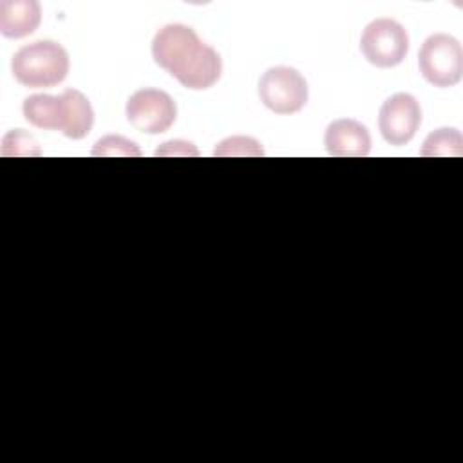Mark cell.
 Segmentation results:
<instances>
[{"label":"cell","mask_w":463,"mask_h":463,"mask_svg":"<svg viewBox=\"0 0 463 463\" xmlns=\"http://www.w3.org/2000/svg\"><path fill=\"white\" fill-rule=\"evenodd\" d=\"M262 154L264 150L260 143L250 136L226 137L213 150V156L217 157H259Z\"/></svg>","instance_id":"4fadbf2b"},{"label":"cell","mask_w":463,"mask_h":463,"mask_svg":"<svg viewBox=\"0 0 463 463\" xmlns=\"http://www.w3.org/2000/svg\"><path fill=\"white\" fill-rule=\"evenodd\" d=\"M42 150L36 139L24 128L9 130L2 139V156H40Z\"/></svg>","instance_id":"9a60e30c"},{"label":"cell","mask_w":463,"mask_h":463,"mask_svg":"<svg viewBox=\"0 0 463 463\" xmlns=\"http://www.w3.org/2000/svg\"><path fill=\"white\" fill-rule=\"evenodd\" d=\"M24 118L36 128L58 130L60 127V96L33 94L24 99Z\"/></svg>","instance_id":"8fae6325"},{"label":"cell","mask_w":463,"mask_h":463,"mask_svg":"<svg viewBox=\"0 0 463 463\" xmlns=\"http://www.w3.org/2000/svg\"><path fill=\"white\" fill-rule=\"evenodd\" d=\"M69 65V54L58 42L38 40L13 54L11 72L20 85L40 89L61 83Z\"/></svg>","instance_id":"7a4b0ae2"},{"label":"cell","mask_w":463,"mask_h":463,"mask_svg":"<svg viewBox=\"0 0 463 463\" xmlns=\"http://www.w3.org/2000/svg\"><path fill=\"white\" fill-rule=\"evenodd\" d=\"M324 145L335 157H365L371 152V134L360 121L342 118L327 125Z\"/></svg>","instance_id":"ba28073f"},{"label":"cell","mask_w":463,"mask_h":463,"mask_svg":"<svg viewBox=\"0 0 463 463\" xmlns=\"http://www.w3.org/2000/svg\"><path fill=\"white\" fill-rule=\"evenodd\" d=\"M259 98L275 114H295L307 101V83L297 69L277 65L259 80Z\"/></svg>","instance_id":"5b68a950"},{"label":"cell","mask_w":463,"mask_h":463,"mask_svg":"<svg viewBox=\"0 0 463 463\" xmlns=\"http://www.w3.org/2000/svg\"><path fill=\"white\" fill-rule=\"evenodd\" d=\"M90 154L98 157H139L141 150L134 141L123 136L110 134L98 139Z\"/></svg>","instance_id":"5bb4252c"},{"label":"cell","mask_w":463,"mask_h":463,"mask_svg":"<svg viewBox=\"0 0 463 463\" xmlns=\"http://www.w3.org/2000/svg\"><path fill=\"white\" fill-rule=\"evenodd\" d=\"M418 67L421 76L434 87L445 89L459 83L463 76L461 43L447 33L430 34L418 52Z\"/></svg>","instance_id":"3957f363"},{"label":"cell","mask_w":463,"mask_h":463,"mask_svg":"<svg viewBox=\"0 0 463 463\" xmlns=\"http://www.w3.org/2000/svg\"><path fill=\"white\" fill-rule=\"evenodd\" d=\"M156 156H163V157H172V156H179V157H197L199 150L194 146V143L184 141V139H172L163 143L156 152Z\"/></svg>","instance_id":"2e32d148"},{"label":"cell","mask_w":463,"mask_h":463,"mask_svg":"<svg viewBox=\"0 0 463 463\" xmlns=\"http://www.w3.org/2000/svg\"><path fill=\"white\" fill-rule=\"evenodd\" d=\"M421 123V109L418 99L409 92H396L383 101L378 114V128L382 137L394 146L409 143Z\"/></svg>","instance_id":"52a82bcc"},{"label":"cell","mask_w":463,"mask_h":463,"mask_svg":"<svg viewBox=\"0 0 463 463\" xmlns=\"http://www.w3.org/2000/svg\"><path fill=\"white\" fill-rule=\"evenodd\" d=\"M360 51L369 63L380 69L396 67L407 56L409 34L396 20L376 18L364 29L360 36Z\"/></svg>","instance_id":"277c9868"},{"label":"cell","mask_w":463,"mask_h":463,"mask_svg":"<svg viewBox=\"0 0 463 463\" xmlns=\"http://www.w3.org/2000/svg\"><path fill=\"white\" fill-rule=\"evenodd\" d=\"M125 114L136 130L156 136L174 125L177 105L174 98L161 89H139L127 99Z\"/></svg>","instance_id":"8992f818"},{"label":"cell","mask_w":463,"mask_h":463,"mask_svg":"<svg viewBox=\"0 0 463 463\" xmlns=\"http://www.w3.org/2000/svg\"><path fill=\"white\" fill-rule=\"evenodd\" d=\"M152 58L190 90L213 87L222 72L219 52L184 24H166L154 34Z\"/></svg>","instance_id":"6da1fadb"},{"label":"cell","mask_w":463,"mask_h":463,"mask_svg":"<svg viewBox=\"0 0 463 463\" xmlns=\"http://www.w3.org/2000/svg\"><path fill=\"white\" fill-rule=\"evenodd\" d=\"M42 20V7L36 0H2L0 33L5 38H24L33 34Z\"/></svg>","instance_id":"30bf717a"},{"label":"cell","mask_w":463,"mask_h":463,"mask_svg":"<svg viewBox=\"0 0 463 463\" xmlns=\"http://www.w3.org/2000/svg\"><path fill=\"white\" fill-rule=\"evenodd\" d=\"M420 154L423 157H459L463 156V136L458 128H438L425 137Z\"/></svg>","instance_id":"7c38bea8"},{"label":"cell","mask_w":463,"mask_h":463,"mask_svg":"<svg viewBox=\"0 0 463 463\" xmlns=\"http://www.w3.org/2000/svg\"><path fill=\"white\" fill-rule=\"evenodd\" d=\"M60 96L58 130L69 139H83L94 125V110L87 96L76 89H67Z\"/></svg>","instance_id":"9c48e42d"}]
</instances>
